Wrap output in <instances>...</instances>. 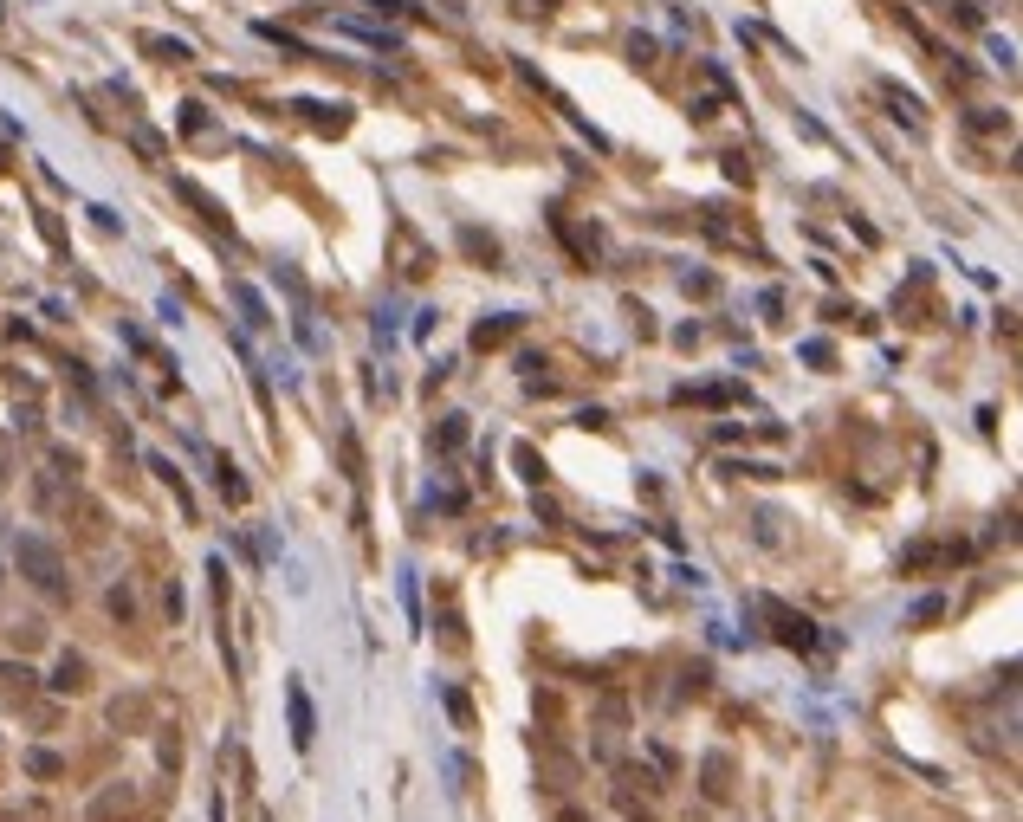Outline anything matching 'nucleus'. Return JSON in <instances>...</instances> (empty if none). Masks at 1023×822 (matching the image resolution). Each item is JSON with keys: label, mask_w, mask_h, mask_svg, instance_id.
I'll return each instance as SVG.
<instances>
[{"label": "nucleus", "mask_w": 1023, "mask_h": 822, "mask_svg": "<svg viewBox=\"0 0 1023 822\" xmlns=\"http://www.w3.org/2000/svg\"><path fill=\"white\" fill-rule=\"evenodd\" d=\"M20 577L39 589V596H52V602H65L72 596V577H65V557L52 551L46 538H20Z\"/></svg>", "instance_id": "nucleus-1"}, {"label": "nucleus", "mask_w": 1023, "mask_h": 822, "mask_svg": "<svg viewBox=\"0 0 1023 822\" xmlns=\"http://www.w3.org/2000/svg\"><path fill=\"white\" fill-rule=\"evenodd\" d=\"M765 622H771V635L784 641V648H797V654H810V648H816V622H810V615L784 609V602H765Z\"/></svg>", "instance_id": "nucleus-2"}, {"label": "nucleus", "mask_w": 1023, "mask_h": 822, "mask_svg": "<svg viewBox=\"0 0 1023 822\" xmlns=\"http://www.w3.org/2000/svg\"><path fill=\"white\" fill-rule=\"evenodd\" d=\"M732 777H739L732 751H706V764H700V790H706V797H713V803H732V790H739Z\"/></svg>", "instance_id": "nucleus-3"}, {"label": "nucleus", "mask_w": 1023, "mask_h": 822, "mask_svg": "<svg viewBox=\"0 0 1023 822\" xmlns=\"http://www.w3.org/2000/svg\"><path fill=\"white\" fill-rule=\"evenodd\" d=\"M622 725H629L622 700H603V712H596V758H609V764L622 758Z\"/></svg>", "instance_id": "nucleus-4"}, {"label": "nucleus", "mask_w": 1023, "mask_h": 822, "mask_svg": "<svg viewBox=\"0 0 1023 822\" xmlns=\"http://www.w3.org/2000/svg\"><path fill=\"white\" fill-rule=\"evenodd\" d=\"M285 712H292V745L305 751L311 738H318V712H311V700H305V687H298V680L285 687Z\"/></svg>", "instance_id": "nucleus-5"}, {"label": "nucleus", "mask_w": 1023, "mask_h": 822, "mask_svg": "<svg viewBox=\"0 0 1023 822\" xmlns=\"http://www.w3.org/2000/svg\"><path fill=\"white\" fill-rule=\"evenodd\" d=\"M91 687V661L85 654H59V667H52V693H85Z\"/></svg>", "instance_id": "nucleus-6"}, {"label": "nucleus", "mask_w": 1023, "mask_h": 822, "mask_svg": "<svg viewBox=\"0 0 1023 822\" xmlns=\"http://www.w3.org/2000/svg\"><path fill=\"white\" fill-rule=\"evenodd\" d=\"M124 816H130V790H124V784H111V790H104V797L85 810V822H124Z\"/></svg>", "instance_id": "nucleus-7"}, {"label": "nucleus", "mask_w": 1023, "mask_h": 822, "mask_svg": "<svg viewBox=\"0 0 1023 822\" xmlns=\"http://www.w3.org/2000/svg\"><path fill=\"white\" fill-rule=\"evenodd\" d=\"M518 324H525V318H512V311H506V318H493V324H480V331H473V344H480V350H493V344H506V337L518 331Z\"/></svg>", "instance_id": "nucleus-8"}, {"label": "nucleus", "mask_w": 1023, "mask_h": 822, "mask_svg": "<svg viewBox=\"0 0 1023 822\" xmlns=\"http://www.w3.org/2000/svg\"><path fill=\"white\" fill-rule=\"evenodd\" d=\"M434 447H441V454H454V447H467V415H447L441 428H434Z\"/></svg>", "instance_id": "nucleus-9"}, {"label": "nucleus", "mask_w": 1023, "mask_h": 822, "mask_svg": "<svg viewBox=\"0 0 1023 822\" xmlns=\"http://www.w3.org/2000/svg\"><path fill=\"white\" fill-rule=\"evenodd\" d=\"M616 810L629 816V822H654V803H641V797H635L629 784H616Z\"/></svg>", "instance_id": "nucleus-10"}, {"label": "nucleus", "mask_w": 1023, "mask_h": 822, "mask_svg": "<svg viewBox=\"0 0 1023 822\" xmlns=\"http://www.w3.org/2000/svg\"><path fill=\"white\" fill-rule=\"evenodd\" d=\"M0 822H52L46 803H0Z\"/></svg>", "instance_id": "nucleus-11"}, {"label": "nucleus", "mask_w": 1023, "mask_h": 822, "mask_svg": "<svg viewBox=\"0 0 1023 822\" xmlns=\"http://www.w3.org/2000/svg\"><path fill=\"white\" fill-rule=\"evenodd\" d=\"M59 751H26V777H59Z\"/></svg>", "instance_id": "nucleus-12"}, {"label": "nucleus", "mask_w": 1023, "mask_h": 822, "mask_svg": "<svg viewBox=\"0 0 1023 822\" xmlns=\"http://www.w3.org/2000/svg\"><path fill=\"white\" fill-rule=\"evenodd\" d=\"M221 499H227V505H247V479L227 467V460H221Z\"/></svg>", "instance_id": "nucleus-13"}, {"label": "nucleus", "mask_w": 1023, "mask_h": 822, "mask_svg": "<svg viewBox=\"0 0 1023 822\" xmlns=\"http://www.w3.org/2000/svg\"><path fill=\"white\" fill-rule=\"evenodd\" d=\"M234 298H240V311H247V324H272V318H266V305H259V292H247V285H234Z\"/></svg>", "instance_id": "nucleus-14"}, {"label": "nucleus", "mask_w": 1023, "mask_h": 822, "mask_svg": "<svg viewBox=\"0 0 1023 822\" xmlns=\"http://www.w3.org/2000/svg\"><path fill=\"white\" fill-rule=\"evenodd\" d=\"M111 719H117V725H143V700H117Z\"/></svg>", "instance_id": "nucleus-15"}, {"label": "nucleus", "mask_w": 1023, "mask_h": 822, "mask_svg": "<svg viewBox=\"0 0 1023 822\" xmlns=\"http://www.w3.org/2000/svg\"><path fill=\"white\" fill-rule=\"evenodd\" d=\"M518 473H525V479H531V486H538V479H544V460H538V454H531V447H518Z\"/></svg>", "instance_id": "nucleus-16"}, {"label": "nucleus", "mask_w": 1023, "mask_h": 822, "mask_svg": "<svg viewBox=\"0 0 1023 822\" xmlns=\"http://www.w3.org/2000/svg\"><path fill=\"white\" fill-rule=\"evenodd\" d=\"M39 641H46V628H39V622H26V628H13V648H39Z\"/></svg>", "instance_id": "nucleus-17"}, {"label": "nucleus", "mask_w": 1023, "mask_h": 822, "mask_svg": "<svg viewBox=\"0 0 1023 822\" xmlns=\"http://www.w3.org/2000/svg\"><path fill=\"white\" fill-rule=\"evenodd\" d=\"M939 615H946V602H939V596H926L920 609H913V622H939Z\"/></svg>", "instance_id": "nucleus-18"}, {"label": "nucleus", "mask_w": 1023, "mask_h": 822, "mask_svg": "<svg viewBox=\"0 0 1023 822\" xmlns=\"http://www.w3.org/2000/svg\"><path fill=\"white\" fill-rule=\"evenodd\" d=\"M7 479H13V447L0 441V486H7Z\"/></svg>", "instance_id": "nucleus-19"}, {"label": "nucleus", "mask_w": 1023, "mask_h": 822, "mask_svg": "<svg viewBox=\"0 0 1023 822\" xmlns=\"http://www.w3.org/2000/svg\"><path fill=\"white\" fill-rule=\"evenodd\" d=\"M518 7H525V13H544V7H551V0H518Z\"/></svg>", "instance_id": "nucleus-20"}, {"label": "nucleus", "mask_w": 1023, "mask_h": 822, "mask_svg": "<svg viewBox=\"0 0 1023 822\" xmlns=\"http://www.w3.org/2000/svg\"><path fill=\"white\" fill-rule=\"evenodd\" d=\"M564 822H590V816H583V810H564Z\"/></svg>", "instance_id": "nucleus-21"}]
</instances>
